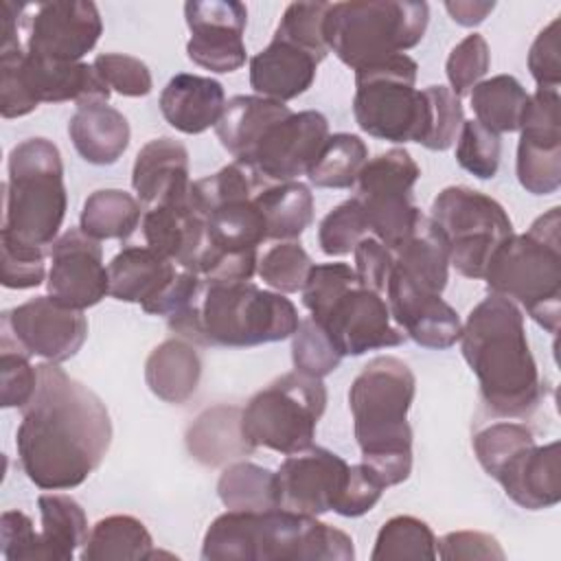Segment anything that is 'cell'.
Segmentation results:
<instances>
[{"mask_svg":"<svg viewBox=\"0 0 561 561\" xmlns=\"http://www.w3.org/2000/svg\"><path fill=\"white\" fill-rule=\"evenodd\" d=\"M110 443L112 421L101 397L55 362L37 364V386L15 432L26 478L44 491L75 489L99 469Z\"/></svg>","mask_w":561,"mask_h":561,"instance_id":"6da1fadb","label":"cell"},{"mask_svg":"<svg viewBox=\"0 0 561 561\" xmlns=\"http://www.w3.org/2000/svg\"><path fill=\"white\" fill-rule=\"evenodd\" d=\"M460 348L495 416L526 419L537 410L543 379L526 340L524 313L513 300L493 291L482 298L462 324Z\"/></svg>","mask_w":561,"mask_h":561,"instance_id":"7a4b0ae2","label":"cell"},{"mask_svg":"<svg viewBox=\"0 0 561 561\" xmlns=\"http://www.w3.org/2000/svg\"><path fill=\"white\" fill-rule=\"evenodd\" d=\"M204 561H353L351 535L287 508L226 511L202 539Z\"/></svg>","mask_w":561,"mask_h":561,"instance_id":"3957f363","label":"cell"},{"mask_svg":"<svg viewBox=\"0 0 561 561\" xmlns=\"http://www.w3.org/2000/svg\"><path fill=\"white\" fill-rule=\"evenodd\" d=\"M416 392L412 368L394 357H373L348 388L353 432L362 462L383 486L401 484L412 471V427L408 412Z\"/></svg>","mask_w":561,"mask_h":561,"instance_id":"277c9868","label":"cell"},{"mask_svg":"<svg viewBox=\"0 0 561 561\" xmlns=\"http://www.w3.org/2000/svg\"><path fill=\"white\" fill-rule=\"evenodd\" d=\"M178 337L202 346H259L294 335L298 311L285 294L252 280H204L193 300L167 318Z\"/></svg>","mask_w":561,"mask_h":561,"instance_id":"5b68a950","label":"cell"},{"mask_svg":"<svg viewBox=\"0 0 561 561\" xmlns=\"http://www.w3.org/2000/svg\"><path fill=\"white\" fill-rule=\"evenodd\" d=\"M489 291L513 300L548 333H559L561 313V208L539 215L522 234H511L491 256Z\"/></svg>","mask_w":561,"mask_h":561,"instance_id":"8992f818","label":"cell"},{"mask_svg":"<svg viewBox=\"0 0 561 561\" xmlns=\"http://www.w3.org/2000/svg\"><path fill=\"white\" fill-rule=\"evenodd\" d=\"M300 294L342 357L399 346L405 340V333L392 324L383 294L364 287L348 263H313Z\"/></svg>","mask_w":561,"mask_h":561,"instance_id":"52a82bcc","label":"cell"},{"mask_svg":"<svg viewBox=\"0 0 561 561\" xmlns=\"http://www.w3.org/2000/svg\"><path fill=\"white\" fill-rule=\"evenodd\" d=\"M0 239L44 248L57 241L66 217L64 162L57 145L33 136L18 142L7 162Z\"/></svg>","mask_w":561,"mask_h":561,"instance_id":"ba28073f","label":"cell"},{"mask_svg":"<svg viewBox=\"0 0 561 561\" xmlns=\"http://www.w3.org/2000/svg\"><path fill=\"white\" fill-rule=\"evenodd\" d=\"M430 7L408 0L331 2L324 42L353 70L414 48L427 28Z\"/></svg>","mask_w":561,"mask_h":561,"instance_id":"9c48e42d","label":"cell"},{"mask_svg":"<svg viewBox=\"0 0 561 561\" xmlns=\"http://www.w3.org/2000/svg\"><path fill=\"white\" fill-rule=\"evenodd\" d=\"M327 408V386L318 377L291 370L254 392L241 410V434L256 449L296 454L313 445Z\"/></svg>","mask_w":561,"mask_h":561,"instance_id":"30bf717a","label":"cell"},{"mask_svg":"<svg viewBox=\"0 0 561 561\" xmlns=\"http://www.w3.org/2000/svg\"><path fill=\"white\" fill-rule=\"evenodd\" d=\"M419 64L405 55H392L355 70L353 116L373 138L421 142L425 131V96L416 90Z\"/></svg>","mask_w":561,"mask_h":561,"instance_id":"8fae6325","label":"cell"},{"mask_svg":"<svg viewBox=\"0 0 561 561\" xmlns=\"http://www.w3.org/2000/svg\"><path fill=\"white\" fill-rule=\"evenodd\" d=\"M112 90L92 64L53 61L24 50L22 42L0 46V114L20 118L39 103L107 101Z\"/></svg>","mask_w":561,"mask_h":561,"instance_id":"7c38bea8","label":"cell"},{"mask_svg":"<svg viewBox=\"0 0 561 561\" xmlns=\"http://www.w3.org/2000/svg\"><path fill=\"white\" fill-rule=\"evenodd\" d=\"M449 245V265L465 278H484L493 252L513 234L504 206L469 186L443 188L430 208Z\"/></svg>","mask_w":561,"mask_h":561,"instance_id":"4fadbf2b","label":"cell"},{"mask_svg":"<svg viewBox=\"0 0 561 561\" xmlns=\"http://www.w3.org/2000/svg\"><path fill=\"white\" fill-rule=\"evenodd\" d=\"M421 178V169L403 147H392L368 158L357 175V193L368 230L388 250L410 230L421 213L412 202V188Z\"/></svg>","mask_w":561,"mask_h":561,"instance_id":"5bb4252c","label":"cell"},{"mask_svg":"<svg viewBox=\"0 0 561 561\" xmlns=\"http://www.w3.org/2000/svg\"><path fill=\"white\" fill-rule=\"evenodd\" d=\"M22 31L26 53L53 61H81L96 46L103 22L94 2L53 0L26 4Z\"/></svg>","mask_w":561,"mask_h":561,"instance_id":"9a60e30c","label":"cell"},{"mask_svg":"<svg viewBox=\"0 0 561 561\" xmlns=\"http://www.w3.org/2000/svg\"><path fill=\"white\" fill-rule=\"evenodd\" d=\"M561 96L559 90L537 88L519 123L515 171L533 195H550L561 186Z\"/></svg>","mask_w":561,"mask_h":561,"instance_id":"2e32d148","label":"cell"},{"mask_svg":"<svg viewBox=\"0 0 561 561\" xmlns=\"http://www.w3.org/2000/svg\"><path fill=\"white\" fill-rule=\"evenodd\" d=\"M348 480L351 465L342 456L311 445L280 462L276 471L278 506L313 517L329 511L337 513Z\"/></svg>","mask_w":561,"mask_h":561,"instance_id":"e0dca14e","label":"cell"},{"mask_svg":"<svg viewBox=\"0 0 561 561\" xmlns=\"http://www.w3.org/2000/svg\"><path fill=\"white\" fill-rule=\"evenodd\" d=\"M7 331L31 357L66 362L77 355L88 337V318L81 309L66 307L53 296L31 298L2 313Z\"/></svg>","mask_w":561,"mask_h":561,"instance_id":"ac0fdd59","label":"cell"},{"mask_svg":"<svg viewBox=\"0 0 561 561\" xmlns=\"http://www.w3.org/2000/svg\"><path fill=\"white\" fill-rule=\"evenodd\" d=\"M184 18L191 31L186 55L193 64L219 75L234 72L245 64V4L237 0H188Z\"/></svg>","mask_w":561,"mask_h":561,"instance_id":"d6986e66","label":"cell"},{"mask_svg":"<svg viewBox=\"0 0 561 561\" xmlns=\"http://www.w3.org/2000/svg\"><path fill=\"white\" fill-rule=\"evenodd\" d=\"M327 138L329 121L322 112H291L263 131L245 164L254 167L267 182H291L307 175Z\"/></svg>","mask_w":561,"mask_h":561,"instance_id":"ffe728a7","label":"cell"},{"mask_svg":"<svg viewBox=\"0 0 561 561\" xmlns=\"http://www.w3.org/2000/svg\"><path fill=\"white\" fill-rule=\"evenodd\" d=\"M48 296L72 309H88L110 296L103 248L81 228H70L50 245Z\"/></svg>","mask_w":561,"mask_h":561,"instance_id":"44dd1931","label":"cell"},{"mask_svg":"<svg viewBox=\"0 0 561 561\" xmlns=\"http://www.w3.org/2000/svg\"><path fill=\"white\" fill-rule=\"evenodd\" d=\"M386 302L392 322L419 346L443 351L460 340L462 322L456 309L440 294L425 289L397 265L386 285Z\"/></svg>","mask_w":561,"mask_h":561,"instance_id":"7402d4cb","label":"cell"},{"mask_svg":"<svg viewBox=\"0 0 561 561\" xmlns=\"http://www.w3.org/2000/svg\"><path fill=\"white\" fill-rule=\"evenodd\" d=\"M140 228L145 245L173 261L180 270H197L206 250V219L191 204L188 195L178 202L145 208Z\"/></svg>","mask_w":561,"mask_h":561,"instance_id":"603a6c76","label":"cell"},{"mask_svg":"<svg viewBox=\"0 0 561 561\" xmlns=\"http://www.w3.org/2000/svg\"><path fill=\"white\" fill-rule=\"evenodd\" d=\"M559 440L537 445L535 440L519 447L502 467L491 476L500 482L506 497L528 511H541L559 504Z\"/></svg>","mask_w":561,"mask_h":561,"instance_id":"cb8c5ba5","label":"cell"},{"mask_svg":"<svg viewBox=\"0 0 561 561\" xmlns=\"http://www.w3.org/2000/svg\"><path fill=\"white\" fill-rule=\"evenodd\" d=\"M322 59L278 35L250 59V85L259 96L287 103L305 94Z\"/></svg>","mask_w":561,"mask_h":561,"instance_id":"d4e9b609","label":"cell"},{"mask_svg":"<svg viewBox=\"0 0 561 561\" xmlns=\"http://www.w3.org/2000/svg\"><path fill=\"white\" fill-rule=\"evenodd\" d=\"M131 186L145 208L188 195V151L175 138H153L140 147L131 169Z\"/></svg>","mask_w":561,"mask_h":561,"instance_id":"484cf974","label":"cell"},{"mask_svg":"<svg viewBox=\"0 0 561 561\" xmlns=\"http://www.w3.org/2000/svg\"><path fill=\"white\" fill-rule=\"evenodd\" d=\"M158 105L173 129L195 136L217 125L226 105V92L213 77L178 72L162 88Z\"/></svg>","mask_w":561,"mask_h":561,"instance_id":"4316f807","label":"cell"},{"mask_svg":"<svg viewBox=\"0 0 561 561\" xmlns=\"http://www.w3.org/2000/svg\"><path fill=\"white\" fill-rule=\"evenodd\" d=\"M68 136L77 153L90 164H114L129 145V123L107 101L77 105L68 121Z\"/></svg>","mask_w":561,"mask_h":561,"instance_id":"83f0119b","label":"cell"},{"mask_svg":"<svg viewBox=\"0 0 561 561\" xmlns=\"http://www.w3.org/2000/svg\"><path fill=\"white\" fill-rule=\"evenodd\" d=\"M175 274V263L149 245H127L107 265L110 296L145 307L164 291Z\"/></svg>","mask_w":561,"mask_h":561,"instance_id":"f1b7e54d","label":"cell"},{"mask_svg":"<svg viewBox=\"0 0 561 561\" xmlns=\"http://www.w3.org/2000/svg\"><path fill=\"white\" fill-rule=\"evenodd\" d=\"M394 265L430 291L443 294L449 278V245L436 221L419 213L410 230L390 250Z\"/></svg>","mask_w":561,"mask_h":561,"instance_id":"f546056e","label":"cell"},{"mask_svg":"<svg viewBox=\"0 0 561 561\" xmlns=\"http://www.w3.org/2000/svg\"><path fill=\"white\" fill-rule=\"evenodd\" d=\"M291 114L289 105L259 94H239L226 101L224 112L215 125L221 147L239 162H245L263 136V131Z\"/></svg>","mask_w":561,"mask_h":561,"instance_id":"4dcf8cb0","label":"cell"},{"mask_svg":"<svg viewBox=\"0 0 561 561\" xmlns=\"http://www.w3.org/2000/svg\"><path fill=\"white\" fill-rule=\"evenodd\" d=\"M202 377V359L195 344L182 337L160 342L145 362V381L149 390L167 403L188 401Z\"/></svg>","mask_w":561,"mask_h":561,"instance_id":"1f68e13d","label":"cell"},{"mask_svg":"<svg viewBox=\"0 0 561 561\" xmlns=\"http://www.w3.org/2000/svg\"><path fill=\"white\" fill-rule=\"evenodd\" d=\"M186 447L195 460L210 467L254 451L241 434V410L234 405L204 410L186 432Z\"/></svg>","mask_w":561,"mask_h":561,"instance_id":"d6a6232c","label":"cell"},{"mask_svg":"<svg viewBox=\"0 0 561 561\" xmlns=\"http://www.w3.org/2000/svg\"><path fill=\"white\" fill-rule=\"evenodd\" d=\"M37 508L42 517L37 561H72L90 535L83 506L64 493H42Z\"/></svg>","mask_w":561,"mask_h":561,"instance_id":"836d02e7","label":"cell"},{"mask_svg":"<svg viewBox=\"0 0 561 561\" xmlns=\"http://www.w3.org/2000/svg\"><path fill=\"white\" fill-rule=\"evenodd\" d=\"M256 206L267 226V239L294 241L313 221V193L300 182H270L259 195Z\"/></svg>","mask_w":561,"mask_h":561,"instance_id":"e575fe53","label":"cell"},{"mask_svg":"<svg viewBox=\"0 0 561 561\" xmlns=\"http://www.w3.org/2000/svg\"><path fill=\"white\" fill-rule=\"evenodd\" d=\"M153 539L134 515H107L99 519L79 552L81 561H140L151 559Z\"/></svg>","mask_w":561,"mask_h":561,"instance_id":"d590c367","label":"cell"},{"mask_svg":"<svg viewBox=\"0 0 561 561\" xmlns=\"http://www.w3.org/2000/svg\"><path fill=\"white\" fill-rule=\"evenodd\" d=\"M476 121L495 134L519 131L528 92L513 75H495L469 92Z\"/></svg>","mask_w":561,"mask_h":561,"instance_id":"8d00e7d4","label":"cell"},{"mask_svg":"<svg viewBox=\"0 0 561 561\" xmlns=\"http://www.w3.org/2000/svg\"><path fill=\"white\" fill-rule=\"evenodd\" d=\"M140 221L142 204L138 197L121 188H99L85 197L79 228L96 241L127 239Z\"/></svg>","mask_w":561,"mask_h":561,"instance_id":"74e56055","label":"cell"},{"mask_svg":"<svg viewBox=\"0 0 561 561\" xmlns=\"http://www.w3.org/2000/svg\"><path fill=\"white\" fill-rule=\"evenodd\" d=\"M217 495L228 511L278 508L276 473L267 467L237 460L221 471L217 480Z\"/></svg>","mask_w":561,"mask_h":561,"instance_id":"f35d334b","label":"cell"},{"mask_svg":"<svg viewBox=\"0 0 561 561\" xmlns=\"http://www.w3.org/2000/svg\"><path fill=\"white\" fill-rule=\"evenodd\" d=\"M368 160V147L357 134H329L307 178L318 188H351Z\"/></svg>","mask_w":561,"mask_h":561,"instance_id":"ab89813d","label":"cell"},{"mask_svg":"<svg viewBox=\"0 0 561 561\" xmlns=\"http://www.w3.org/2000/svg\"><path fill=\"white\" fill-rule=\"evenodd\" d=\"M370 559H436V535L414 515H394L379 528Z\"/></svg>","mask_w":561,"mask_h":561,"instance_id":"60d3db41","label":"cell"},{"mask_svg":"<svg viewBox=\"0 0 561 561\" xmlns=\"http://www.w3.org/2000/svg\"><path fill=\"white\" fill-rule=\"evenodd\" d=\"M313 267L311 256L298 241H278L272 245L256 265L259 278L278 294H296Z\"/></svg>","mask_w":561,"mask_h":561,"instance_id":"b9f144b4","label":"cell"},{"mask_svg":"<svg viewBox=\"0 0 561 561\" xmlns=\"http://www.w3.org/2000/svg\"><path fill=\"white\" fill-rule=\"evenodd\" d=\"M425 96V131L419 145L432 151L449 149L465 123L462 103L447 85L423 88Z\"/></svg>","mask_w":561,"mask_h":561,"instance_id":"7bdbcfd3","label":"cell"},{"mask_svg":"<svg viewBox=\"0 0 561 561\" xmlns=\"http://www.w3.org/2000/svg\"><path fill=\"white\" fill-rule=\"evenodd\" d=\"M291 362L294 370L322 379L340 366L342 353L327 335V331L309 316L300 320L291 335Z\"/></svg>","mask_w":561,"mask_h":561,"instance_id":"ee69618b","label":"cell"},{"mask_svg":"<svg viewBox=\"0 0 561 561\" xmlns=\"http://www.w3.org/2000/svg\"><path fill=\"white\" fill-rule=\"evenodd\" d=\"M366 215L355 197L337 204L318 226V243L327 256H346L368 237Z\"/></svg>","mask_w":561,"mask_h":561,"instance_id":"f6af8a7d","label":"cell"},{"mask_svg":"<svg viewBox=\"0 0 561 561\" xmlns=\"http://www.w3.org/2000/svg\"><path fill=\"white\" fill-rule=\"evenodd\" d=\"M456 145V162L478 180L495 178L502 158V140L500 134L486 129L476 118L465 121L458 134Z\"/></svg>","mask_w":561,"mask_h":561,"instance_id":"bcb514c9","label":"cell"},{"mask_svg":"<svg viewBox=\"0 0 561 561\" xmlns=\"http://www.w3.org/2000/svg\"><path fill=\"white\" fill-rule=\"evenodd\" d=\"M0 377H2V408H24L37 386V366L31 355L0 329Z\"/></svg>","mask_w":561,"mask_h":561,"instance_id":"7dc6e473","label":"cell"},{"mask_svg":"<svg viewBox=\"0 0 561 561\" xmlns=\"http://www.w3.org/2000/svg\"><path fill=\"white\" fill-rule=\"evenodd\" d=\"M533 440L535 434L526 423L495 421L473 434L471 447L486 476H493L506 458H511L519 447Z\"/></svg>","mask_w":561,"mask_h":561,"instance_id":"c3c4849f","label":"cell"},{"mask_svg":"<svg viewBox=\"0 0 561 561\" xmlns=\"http://www.w3.org/2000/svg\"><path fill=\"white\" fill-rule=\"evenodd\" d=\"M331 2H291L283 11V18L274 31V35L289 39L320 59L329 55V46L324 42V15Z\"/></svg>","mask_w":561,"mask_h":561,"instance_id":"681fc988","label":"cell"},{"mask_svg":"<svg viewBox=\"0 0 561 561\" xmlns=\"http://www.w3.org/2000/svg\"><path fill=\"white\" fill-rule=\"evenodd\" d=\"M491 50L486 39L480 33H469L462 37L449 53L445 64V75L449 81V90L460 99L480 83V79L489 72Z\"/></svg>","mask_w":561,"mask_h":561,"instance_id":"f907efd6","label":"cell"},{"mask_svg":"<svg viewBox=\"0 0 561 561\" xmlns=\"http://www.w3.org/2000/svg\"><path fill=\"white\" fill-rule=\"evenodd\" d=\"M103 83L123 96H147L153 88L151 72L145 61L125 53H101L92 61Z\"/></svg>","mask_w":561,"mask_h":561,"instance_id":"816d5d0a","label":"cell"},{"mask_svg":"<svg viewBox=\"0 0 561 561\" xmlns=\"http://www.w3.org/2000/svg\"><path fill=\"white\" fill-rule=\"evenodd\" d=\"M2 248V285L9 289L39 287L46 276V250L0 239Z\"/></svg>","mask_w":561,"mask_h":561,"instance_id":"f5cc1de1","label":"cell"},{"mask_svg":"<svg viewBox=\"0 0 561 561\" xmlns=\"http://www.w3.org/2000/svg\"><path fill=\"white\" fill-rule=\"evenodd\" d=\"M559 24L554 18L548 26L539 31L528 50V70L537 83V88L559 90L561 83V57H559Z\"/></svg>","mask_w":561,"mask_h":561,"instance_id":"db71d44e","label":"cell"},{"mask_svg":"<svg viewBox=\"0 0 561 561\" xmlns=\"http://www.w3.org/2000/svg\"><path fill=\"white\" fill-rule=\"evenodd\" d=\"M0 550L7 561H37L39 533L22 511H4L0 517Z\"/></svg>","mask_w":561,"mask_h":561,"instance_id":"11a10c76","label":"cell"},{"mask_svg":"<svg viewBox=\"0 0 561 561\" xmlns=\"http://www.w3.org/2000/svg\"><path fill=\"white\" fill-rule=\"evenodd\" d=\"M355 274L359 283L377 294H386V285L390 278V272L394 267V256L392 252L375 237H364L355 250Z\"/></svg>","mask_w":561,"mask_h":561,"instance_id":"9f6ffc18","label":"cell"},{"mask_svg":"<svg viewBox=\"0 0 561 561\" xmlns=\"http://www.w3.org/2000/svg\"><path fill=\"white\" fill-rule=\"evenodd\" d=\"M500 541L480 530H454L436 539V559H504Z\"/></svg>","mask_w":561,"mask_h":561,"instance_id":"6f0895ef","label":"cell"},{"mask_svg":"<svg viewBox=\"0 0 561 561\" xmlns=\"http://www.w3.org/2000/svg\"><path fill=\"white\" fill-rule=\"evenodd\" d=\"M383 489H386L383 482L364 462L351 465V480H348L346 493L342 497V504L337 508V515L359 517V515L368 513L381 500Z\"/></svg>","mask_w":561,"mask_h":561,"instance_id":"680465c9","label":"cell"},{"mask_svg":"<svg viewBox=\"0 0 561 561\" xmlns=\"http://www.w3.org/2000/svg\"><path fill=\"white\" fill-rule=\"evenodd\" d=\"M445 9L454 22H458L462 26H476L486 20V15L495 9V2L456 0V2H445Z\"/></svg>","mask_w":561,"mask_h":561,"instance_id":"91938a15","label":"cell"}]
</instances>
